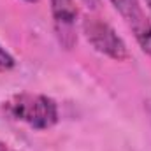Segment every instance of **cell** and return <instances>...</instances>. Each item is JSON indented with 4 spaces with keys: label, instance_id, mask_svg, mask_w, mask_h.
<instances>
[{
    "label": "cell",
    "instance_id": "obj_1",
    "mask_svg": "<svg viewBox=\"0 0 151 151\" xmlns=\"http://www.w3.org/2000/svg\"><path fill=\"white\" fill-rule=\"evenodd\" d=\"M4 111L16 121L28 125L34 130L53 128L58 119L60 111L55 99L42 93H18L4 102Z\"/></svg>",
    "mask_w": 151,
    "mask_h": 151
},
{
    "label": "cell",
    "instance_id": "obj_2",
    "mask_svg": "<svg viewBox=\"0 0 151 151\" xmlns=\"http://www.w3.org/2000/svg\"><path fill=\"white\" fill-rule=\"evenodd\" d=\"M81 28H83L86 40L97 53L111 58L114 62H127L130 58L127 42L104 19H100L97 16H86L83 19Z\"/></svg>",
    "mask_w": 151,
    "mask_h": 151
},
{
    "label": "cell",
    "instance_id": "obj_3",
    "mask_svg": "<svg viewBox=\"0 0 151 151\" xmlns=\"http://www.w3.org/2000/svg\"><path fill=\"white\" fill-rule=\"evenodd\" d=\"M51 2V14L55 25V35L58 44L63 49H72L77 42L76 34V19L77 9L74 0H49Z\"/></svg>",
    "mask_w": 151,
    "mask_h": 151
},
{
    "label": "cell",
    "instance_id": "obj_4",
    "mask_svg": "<svg viewBox=\"0 0 151 151\" xmlns=\"http://www.w3.org/2000/svg\"><path fill=\"white\" fill-rule=\"evenodd\" d=\"M113 4V7L119 12V16L130 25L134 27L135 23H139L146 14L139 4V0H109Z\"/></svg>",
    "mask_w": 151,
    "mask_h": 151
},
{
    "label": "cell",
    "instance_id": "obj_5",
    "mask_svg": "<svg viewBox=\"0 0 151 151\" xmlns=\"http://www.w3.org/2000/svg\"><path fill=\"white\" fill-rule=\"evenodd\" d=\"M134 35H135V40L137 44L141 46V49L151 56V18L144 16L139 23H135L134 27H130Z\"/></svg>",
    "mask_w": 151,
    "mask_h": 151
},
{
    "label": "cell",
    "instance_id": "obj_6",
    "mask_svg": "<svg viewBox=\"0 0 151 151\" xmlns=\"http://www.w3.org/2000/svg\"><path fill=\"white\" fill-rule=\"evenodd\" d=\"M14 67H16L14 56H12L5 47H2V44H0V72H9V70L14 69Z\"/></svg>",
    "mask_w": 151,
    "mask_h": 151
},
{
    "label": "cell",
    "instance_id": "obj_7",
    "mask_svg": "<svg viewBox=\"0 0 151 151\" xmlns=\"http://www.w3.org/2000/svg\"><path fill=\"white\" fill-rule=\"evenodd\" d=\"M90 11H97L99 7H100V4H102V0H81Z\"/></svg>",
    "mask_w": 151,
    "mask_h": 151
},
{
    "label": "cell",
    "instance_id": "obj_8",
    "mask_svg": "<svg viewBox=\"0 0 151 151\" xmlns=\"http://www.w3.org/2000/svg\"><path fill=\"white\" fill-rule=\"evenodd\" d=\"M144 111H146V116H148V119L151 123V97L148 100H144Z\"/></svg>",
    "mask_w": 151,
    "mask_h": 151
},
{
    "label": "cell",
    "instance_id": "obj_9",
    "mask_svg": "<svg viewBox=\"0 0 151 151\" xmlns=\"http://www.w3.org/2000/svg\"><path fill=\"white\" fill-rule=\"evenodd\" d=\"M0 151H18V150H14V148H11L9 144H5L4 141H0Z\"/></svg>",
    "mask_w": 151,
    "mask_h": 151
},
{
    "label": "cell",
    "instance_id": "obj_10",
    "mask_svg": "<svg viewBox=\"0 0 151 151\" xmlns=\"http://www.w3.org/2000/svg\"><path fill=\"white\" fill-rule=\"evenodd\" d=\"M146 5H148V9H150V14H151V0H146Z\"/></svg>",
    "mask_w": 151,
    "mask_h": 151
},
{
    "label": "cell",
    "instance_id": "obj_11",
    "mask_svg": "<svg viewBox=\"0 0 151 151\" xmlns=\"http://www.w3.org/2000/svg\"><path fill=\"white\" fill-rule=\"evenodd\" d=\"M25 2H28V4H37L39 0H25Z\"/></svg>",
    "mask_w": 151,
    "mask_h": 151
}]
</instances>
